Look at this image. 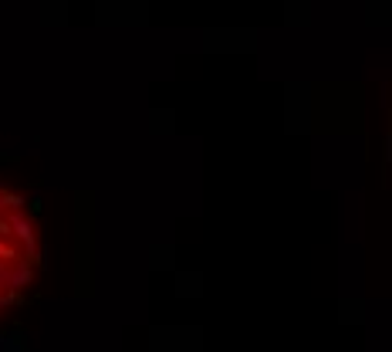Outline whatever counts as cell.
Masks as SVG:
<instances>
[{
  "label": "cell",
  "instance_id": "cell-1",
  "mask_svg": "<svg viewBox=\"0 0 392 352\" xmlns=\"http://www.w3.org/2000/svg\"><path fill=\"white\" fill-rule=\"evenodd\" d=\"M11 305H21V291L0 288V308H11Z\"/></svg>",
  "mask_w": 392,
  "mask_h": 352
}]
</instances>
